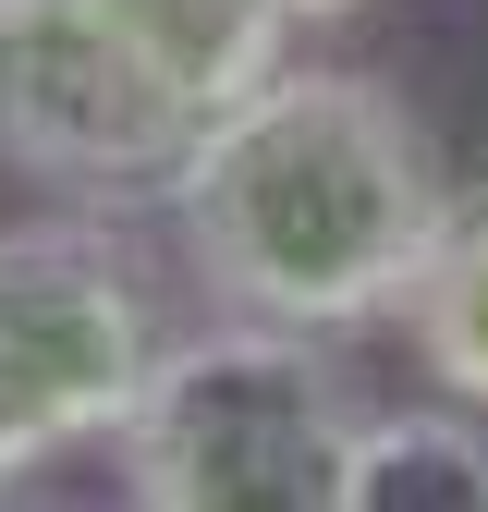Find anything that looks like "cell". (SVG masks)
I'll use <instances>...</instances> for the list:
<instances>
[{"instance_id":"1","label":"cell","mask_w":488,"mask_h":512,"mask_svg":"<svg viewBox=\"0 0 488 512\" xmlns=\"http://www.w3.org/2000/svg\"><path fill=\"white\" fill-rule=\"evenodd\" d=\"M171 244L232 317H281V330H391L427 232L452 208V171L427 122L379 74H330V61H281L257 74L196 159L171 171Z\"/></svg>"},{"instance_id":"2","label":"cell","mask_w":488,"mask_h":512,"mask_svg":"<svg viewBox=\"0 0 488 512\" xmlns=\"http://www.w3.org/2000/svg\"><path fill=\"white\" fill-rule=\"evenodd\" d=\"M257 0H0V171L74 208H159L196 135L281 74Z\"/></svg>"},{"instance_id":"3","label":"cell","mask_w":488,"mask_h":512,"mask_svg":"<svg viewBox=\"0 0 488 512\" xmlns=\"http://www.w3.org/2000/svg\"><path fill=\"white\" fill-rule=\"evenodd\" d=\"M354 439L366 391L330 366V342L220 305V330L159 342L110 464L135 512H342Z\"/></svg>"},{"instance_id":"4","label":"cell","mask_w":488,"mask_h":512,"mask_svg":"<svg viewBox=\"0 0 488 512\" xmlns=\"http://www.w3.org/2000/svg\"><path fill=\"white\" fill-rule=\"evenodd\" d=\"M159 366V281L110 208L61 196L0 232V488L135 415Z\"/></svg>"},{"instance_id":"5","label":"cell","mask_w":488,"mask_h":512,"mask_svg":"<svg viewBox=\"0 0 488 512\" xmlns=\"http://www.w3.org/2000/svg\"><path fill=\"white\" fill-rule=\"evenodd\" d=\"M391 330H403V354H415L427 391H452V403L488 415V171L452 183L440 232H427V269H415V293H403Z\"/></svg>"},{"instance_id":"6","label":"cell","mask_w":488,"mask_h":512,"mask_svg":"<svg viewBox=\"0 0 488 512\" xmlns=\"http://www.w3.org/2000/svg\"><path fill=\"white\" fill-rule=\"evenodd\" d=\"M476 500L488 512V427L476 403H415V415H366L354 439V476H342V512H452Z\"/></svg>"},{"instance_id":"7","label":"cell","mask_w":488,"mask_h":512,"mask_svg":"<svg viewBox=\"0 0 488 512\" xmlns=\"http://www.w3.org/2000/svg\"><path fill=\"white\" fill-rule=\"evenodd\" d=\"M257 13H281V25H342V13H366V0H257Z\"/></svg>"}]
</instances>
